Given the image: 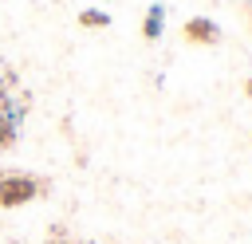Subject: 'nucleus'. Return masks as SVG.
I'll return each mask as SVG.
<instances>
[{
    "instance_id": "nucleus-1",
    "label": "nucleus",
    "mask_w": 252,
    "mask_h": 244,
    "mask_svg": "<svg viewBox=\"0 0 252 244\" xmlns=\"http://www.w3.org/2000/svg\"><path fill=\"white\" fill-rule=\"evenodd\" d=\"M43 193H47V177L28 173V169H0V209L32 205Z\"/></svg>"
},
{
    "instance_id": "nucleus-2",
    "label": "nucleus",
    "mask_w": 252,
    "mask_h": 244,
    "mask_svg": "<svg viewBox=\"0 0 252 244\" xmlns=\"http://www.w3.org/2000/svg\"><path fill=\"white\" fill-rule=\"evenodd\" d=\"M181 39L193 43V47H217L220 43V24L209 20V16H189L181 24Z\"/></svg>"
},
{
    "instance_id": "nucleus-3",
    "label": "nucleus",
    "mask_w": 252,
    "mask_h": 244,
    "mask_svg": "<svg viewBox=\"0 0 252 244\" xmlns=\"http://www.w3.org/2000/svg\"><path fill=\"white\" fill-rule=\"evenodd\" d=\"M20 106H12V98H0V153L16 146L20 138Z\"/></svg>"
},
{
    "instance_id": "nucleus-4",
    "label": "nucleus",
    "mask_w": 252,
    "mask_h": 244,
    "mask_svg": "<svg viewBox=\"0 0 252 244\" xmlns=\"http://www.w3.org/2000/svg\"><path fill=\"white\" fill-rule=\"evenodd\" d=\"M165 31V4H150L146 8V20H142V39L146 43H158Z\"/></svg>"
},
{
    "instance_id": "nucleus-5",
    "label": "nucleus",
    "mask_w": 252,
    "mask_h": 244,
    "mask_svg": "<svg viewBox=\"0 0 252 244\" xmlns=\"http://www.w3.org/2000/svg\"><path fill=\"white\" fill-rule=\"evenodd\" d=\"M79 28H87V31L110 28V12H102V8H83V12H79Z\"/></svg>"
},
{
    "instance_id": "nucleus-6",
    "label": "nucleus",
    "mask_w": 252,
    "mask_h": 244,
    "mask_svg": "<svg viewBox=\"0 0 252 244\" xmlns=\"http://www.w3.org/2000/svg\"><path fill=\"white\" fill-rule=\"evenodd\" d=\"M43 244H79V240H71V236H63V232H51Z\"/></svg>"
},
{
    "instance_id": "nucleus-7",
    "label": "nucleus",
    "mask_w": 252,
    "mask_h": 244,
    "mask_svg": "<svg viewBox=\"0 0 252 244\" xmlns=\"http://www.w3.org/2000/svg\"><path fill=\"white\" fill-rule=\"evenodd\" d=\"M244 94H248V98H252V79H248V83H244Z\"/></svg>"
}]
</instances>
